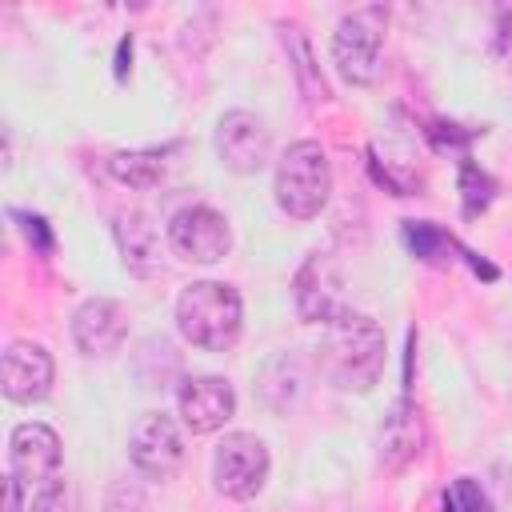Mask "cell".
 I'll list each match as a JSON object with an SVG mask.
<instances>
[{
    "instance_id": "44dd1931",
    "label": "cell",
    "mask_w": 512,
    "mask_h": 512,
    "mask_svg": "<svg viewBox=\"0 0 512 512\" xmlns=\"http://www.w3.org/2000/svg\"><path fill=\"white\" fill-rule=\"evenodd\" d=\"M444 512H492V504H488V496H484V488L476 480L460 476L456 480V492L444 496Z\"/></svg>"
},
{
    "instance_id": "9a60e30c",
    "label": "cell",
    "mask_w": 512,
    "mask_h": 512,
    "mask_svg": "<svg viewBox=\"0 0 512 512\" xmlns=\"http://www.w3.org/2000/svg\"><path fill=\"white\" fill-rule=\"evenodd\" d=\"M116 244H120V260L128 272L136 276H152L160 272V232L144 212H124L116 216Z\"/></svg>"
},
{
    "instance_id": "7402d4cb",
    "label": "cell",
    "mask_w": 512,
    "mask_h": 512,
    "mask_svg": "<svg viewBox=\"0 0 512 512\" xmlns=\"http://www.w3.org/2000/svg\"><path fill=\"white\" fill-rule=\"evenodd\" d=\"M148 500H144V488L136 480H116L108 488V500H104V512H144Z\"/></svg>"
},
{
    "instance_id": "6da1fadb",
    "label": "cell",
    "mask_w": 512,
    "mask_h": 512,
    "mask_svg": "<svg viewBox=\"0 0 512 512\" xmlns=\"http://www.w3.org/2000/svg\"><path fill=\"white\" fill-rule=\"evenodd\" d=\"M244 324V304L232 284L220 280H196L176 300V328L188 344L204 352H224L236 344Z\"/></svg>"
},
{
    "instance_id": "ac0fdd59",
    "label": "cell",
    "mask_w": 512,
    "mask_h": 512,
    "mask_svg": "<svg viewBox=\"0 0 512 512\" xmlns=\"http://www.w3.org/2000/svg\"><path fill=\"white\" fill-rule=\"evenodd\" d=\"M280 40H284V48H288V60H292V68H296L300 88L308 92V100H324L328 88H324V80L312 72V48H308V40H304V28H300V24H280Z\"/></svg>"
},
{
    "instance_id": "5b68a950",
    "label": "cell",
    "mask_w": 512,
    "mask_h": 512,
    "mask_svg": "<svg viewBox=\"0 0 512 512\" xmlns=\"http://www.w3.org/2000/svg\"><path fill=\"white\" fill-rule=\"evenodd\" d=\"M216 492L228 500H252L268 480V448L252 432H228L212 452Z\"/></svg>"
},
{
    "instance_id": "cb8c5ba5",
    "label": "cell",
    "mask_w": 512,
    "mask_h": 512,
    "mask_svg": "<svg viewBox=\"0 0 512 512\" xmlns=\"http://www.w3.org/2000/svg\"><path fill=\"white\" fill-rule=\"evenodd\" d=\"M20 492H24V484H20V480L8 472V476H4V512H24Z\"/></svg>"
},
{
    "instance_id": "4fadbf2b",
    "label": "cell",
    "mask_w": 512,
    "mask_h": 512,
    "mask_svg": "<svg viewBox=\"0 0 512 512\" xmlns=\"http://www.w3.org/2000/svg\"><path fill=\"white\" fill-rule=\"evenodd\" d=\"M128 332V320H124V308L108 296H96V300H84L72 316V340L84 356H108L120 348Z\"/></svg>"
},
{
    "instance_id": "5bb4252c",
    "label": "cell",
    "mask_w": 512,
    "mask_h": 512,
    "mask_svg": "<svg viewBox=\"0 0 512 512\" xmlns=\"http://www.w3.org/2000/svg\"><path fill=\"white\" fill-rule=\"evenodd\" d=\"M420 444H424L420 412H416V404H412L408 392H404V396L392 404V412L384 416V424H380V460H384V468L400 472V468L420 452Z\"/></svg>"
},
{
    "instance_id": "ffe728a7",
    "label": "cell",
    "mask_w": 512,
    "mask_h": 512,
    "mask_svg": "<svg viewBox=\"0 0 512 512\" xmlns=\"http://www.w3.org/2000/svg\"><path fill=\"white\" fill-rule=\"evenodd\" d=\"M460 192H464V216H476V212H484V208L492 204L496 184H492V176L480 172L476 164H464V168H460Z\"/></svg>"
},
{
    "instance_id": "9c48e42d",
    "label": "cell",
    "mask_w": 512,
    "mask_h": 512,
    "mask_svg": "<svg viewBox=\"0 0 512 512\" xmlns=\"http://www.w3.org/2000/svg\"><path fill=\"white\" fill-rule=\"evenodd\" d=\"M216 152H220L224 168H232L240 176L260 172L268 164V152H272L268 124L256 112H248V108L224 112L220 124H216Z\"/></svg>"
},
{
    "instance_id": "30bf717a",
    "label": "cell",
    "mask_w": 512,
    "mask_h": 512,
    "mask_svg": "<svg viewBox=\"0 0 512 512\" xmlns=\"http://www.w3.org/2000/svg\"><path fill=\"white\" fill-rule=\"evenodd\" d=\"M8 472L24 488H44L60 476V436L48 424H16L8 440Z\"/></svg>"
},
{
    "instance_id": "d6986e66",
    "label": "cell",
    "mask_w": 512,
    "mask_h": 512,
    "mask_svg": "<svg viewBox=\"0 0 512 512\" xmlns=\"http://www.w3.org/2000/svg\"><path fill=\"white\" fill-rule=\"evenodd\" d=\"M28 512H84V504H80L76 484L56 476V480H48L44 488L32 492V508Z\"/></svg>"
},
{
    "instance_id": "3957f363",
    "label": "cell",
    "mask_w": 512,
    "mask_h": 512,
    "mask_svg": "<svg viewBox=\"0 0 512 512\" xmlns=\"http://www.w3.org/2000/svg\"><path fill=\"white\" fill-rule=\"evenodd\" d=\"M328 192H332L328 152L316 140L292 144L276 164V204L296 220H312L328 204Z\"/></svg>"
},
{
    "instance_id": "7a4b0ae2",
    "label": "cell",
    "mask_w": 512,
    "mask_h": 512,
    "mask_svg": "<svg viewBox=\"0 0 512 512\" xmlns=\"http://www.w3.org/2000/svg\"><path fill=\"white\" fill-rule=\"evenodd\" d=\"M324 364L336 388L344 392H368L380 372H384V332L372 316L348 312L328 328V348Z\"/></svg>"
},
{
    "instance_id": "ba28073f",
    "label": "cell",
    "mask_w": 512,
    "mask_h": 512,
    "mask_svg": "<svg viewBox=\"0 0 512 512\" xmlns=\"http://www.w3.org/2000/svg\"><path fill=\"white\" fill-rule=\"evenodd\" d=\"M128 456H132L136 472H144L148 480H172L184 464V436H180L176 420L164 412L136 416V424L128 432Z\"/></svg>"
},
{
    "instance_id": "8992f818",
    "label": "cell",
    "mask_w": 512,
    "mask_h": 512,
    "mask_svg": "<svg viewBox=\"0 0 512 512\" xmlns=\"http://www.w3.org/2000/svg\"><path fill=\"white\" fill-rule=\"evenodd\" d=\"M292 300H296V312L300 320H312V324H336L348 316V304H344V276H340V264L328 256V252H312L296 280H292Z\"/></svg>"
},
{
    "instance_id": "603a6c76",
    "label": "cell",
    "mask_w": 512,
    "mask_h": 512,
    "mask_svg": "<svg viewBox=\"0 0 512 512\" xmlns=\"http://www.w3.org/2000/svg\"><path fill=\"white\" fill-rule=\"evenodd\" d=\"M12 220H20L24 240H28V244H32L40 256H52L56 240H52V228H48V220H44V216H32V212H12Z\"/></svg>"
},
{
    "instance_id": "2e32d148",
    "label": "cell",
    "mask_w": 512,
    "mask_h": 512,
    "mask_svg": "<svg viewBox=\"0 0 512 512\" xmlns=\"http://www.w3.org/2000/svg\"><path fill=\"white\" fill-rule=\"evenodd\" d=\"M168 152L172 148H144V152H116L108 160L112 180L128 184V188H152L164 180L168 172Z\"/></svg>"
},
{
    "instance_id": "8fae6325",
    "label": "cell",
    "mask_w": 512,
    "mask_h": 512,
    "mask_svg": "<svg viewBox=\"0 0 512 512\" xmlns=\"http://www.w3.org/2000/svg\"><path fill=\"white\" fill-rule=\"evenodd\" d=\"M52 356L36 340H12L0 360V384L12 404H40L52 392Z\"/></svg>"
},
{
    "instance_id": "e0dca14e",
    "label": "cell",
    "mask_w": 512,
    "mask_h": 512,
    "mask_svg": "<svg viewBox=\"0 0 512 512\" xmlns=\"http://www.w3.org/2000/svg\"><path fill=\"white\" fill-rule=\"evenodd\" d=\"M404 244L424 264H448L452 252H460V244L440 224H432V220H408L404 224Z\"/></svg>"
},
{
    "instance_id": "277c9868",
    "label": "cell",
    "mask_w": 512,
    "mask_h": 512,
    "mask_svg": "<svg viewBox=\"0 0 512 512\" xmlns=\"http://www.w3.org/2000/svg\"><path fill=\"white\" fill-rule=\"evenodd\" d=\"M384 28H388V8L384 4H364L352 8L336 36H332V60L348 84H376L380 80V48H384Z\"/></svg>"
},
{
    "instance_id": "7c38bea8",
    "label": "cell",
    "mask_w": 512,
    "mask_h": 512,
    "mask_svg": "<svg viewBox=\"0 0 512 512\" xmlns=\"http://www.w3.org/2000/svg\"><path fill=\"white\" fill-rule=\"evenodd\" d=\"M176 404H180V416H184V428L192 436H204V432H216L232 420L236 412V392L228 380L220 376H192L180 384L176 392Z\"/></svg>"
},
{
    "instance_id": "52a82bcc",
    "label": "cell",
    "mask_w": 512,
    "mask_h": 512,
    "mask_svg": "<svg viewBox=\"0 0 512 512\" xmlns=\"http://www.w3.org/2000/svg\"><path fill=\"white\" fill-rule=\"evenodd\" d=\"M168 248L188 264H216L232 248V228L216 208L188 204L168 220Z\"/></svg>"
},
{
    "instance_id": "d4e9b609",
    "label": "cell",
    "mask_w": 512,
    "mask_h": 512,
    "mask_svg": "<svg viewBox=\"0 0 512 512\" xmlns=\"http://www.w3.org/2000/svg\"><path fill=\"white\" fill-rule=\"evenodd\" d=\"M128 60H132V36L120 40V52H116V80L128 76Z\"/></svg>"
}]
</instances>
